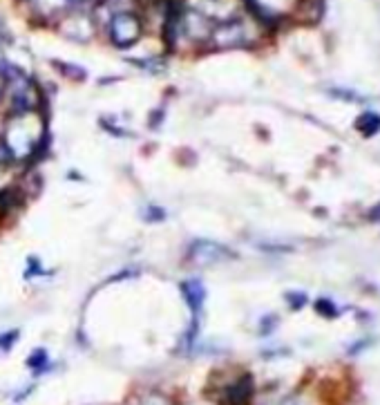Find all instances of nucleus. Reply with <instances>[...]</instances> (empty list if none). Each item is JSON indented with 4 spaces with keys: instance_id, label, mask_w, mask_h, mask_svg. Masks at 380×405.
<instances>
[{
    "instance_id": "1",
    "label": "nucleus",
    "mask_w": 380,
    "mask_h": 405,
    "mask_svg": "<svg viewBox=\"0 0 380 405\" xmlns=\"http://www.w3.org/2000/svg\"><path fill=\"white\" fill-rule=\"evenodd\" d=\"M235 253L228 249V246L213 242V240H195L188 246V260L197 267H211V264H220L226 260H233Z\"/></svg>"
},
{
    "instance_id": "2",
    "label": "nucleus",
    "mask_w": 380,
    "mask_h": 405,
    "mask_svg": "<svg viewBox=\"0 0 380 405\" xmlns=\"http://www.w3.org/2000/svg\"><path fill=\"white\" fill-rule=\"evenodd\" d=\"M108 31L117 48H130L141 36V20L134 14H125L123 11V14L112 16Z\"/></svg>"
},
{
    "instance_id": "3",
    "label": "nucleus",
    "mask_w": 380,
    "mask_h": 405,
    "mask_svg": "<svg viewBox=\"0 0 380 405\" xmlns=\"http://www.w3.org/2000/svg\"><path fill=\"white\" fill-rule=\"evenodd\" d=\"M179 294L186 300V307L190 309V316L195 320H202L204 302H206V287L199 278H186L179 283Z\"/></svg>"
},
{
    "instance_id": "4",
    "label": "nucleus",
    "mask_w": 380,
    "mask_h": 405,
    "mask_svg": "<svg viewBox=\"0 0 380 405\" xmlns=\"http://www.w3.org/2000/svg\"><path fill=\"white\" fill-rule=\"evenodd\" d=\"M253 397V381L251 376H241L235 383H230L224 392L226 405H246Z\"/></svg>"
},
{
    "instance_id": "5",
    "label": "nucleus",
    "mask_w": 380,
    "mask_h": 405,
    "mask_svg": "<svg viewBox=\"0 0 380 405\" xmlns=\"http://www.w3.org/2000/svg\"><path fill=\"white\" fill-rule=\"evenodd\" d=\"M356 128H358L365 137H374L380 130V115H376V112H363V115L356 119Z\"/></svg>"
},
{
    "instance_id": "6",
    "label": "nucleus",
    "mask_w": 380,
    "mask_h": 405,
    "mask_svg": "<svg viewBox=\"0 0 380 405\" xmlns=\"http://www.w3.org/2000/svg\"><path fill=\"white\" fill-rule=\"evenodd\" d=\"M27 367L34 369V374H43V372H48L50 369V356H48V350H34L27 358Z\"/></svg>"
},
{
    "instance_id": "7",
    "label": "nucleus",
    "mask_w": 380,
    "mask_h": 405,
    "mask_svg": "<svg viewBox=\"0 0 380 405\" xmlns=\"http://www.w3.org/2000/svg\"><path fill=\"white\" fill-rule=\"evenodd\" d=\"M316 311L320 313V316H325V318H336L338 316V309H336V305H333L331 300H327V298H320V300H316Z\"/></svg>"
},
{
    "instance_id": "8",
    "label": "nucleus",
    "mask_w": 380,
    "mask_h": 405,
    "mask_svg": "<svg viewBox=\"0 0 380 405\" xmlns=\"http://www.w3.org/2000/svg\"><path fill=\"white\" fill-rule=\"evenodd\" d=\"M18 336H20V332H18V329H11V332L0 334V354H7V352H11V347L16 345Z\"/></svg>"
},
{
    "instance_id": "9",
    "label": "nucleus",
    "mask_w": 380,
    "mask_h": 405,
    "mask_svg": "<svg viewBox=\"0 0 380 405\" xmlns=\"http://www.w3.org/2000/svg\"><path fill=\"white\" fill-rule=\"evenodd\" d=\"M143 220L146 222H164L166 220V208H161V206H146L143 208Z\"/></svg>"
},
{
    "instance_id": "10",
    "label": "nucleus",
    "mask_w": 380,
    "mask_h": 405,
    "mask_svg": "<svg viewBox=\"0 0 380 405\" xmlns=\"http://www.w3.org/2000/svg\"><path fill=\"white\" fill-rule=\"evenodd\" d=\"M286 302H289V307L291 309H302L304 305H307V296L302 294H297V291H289V294H286Z\"/></svg>"
},
{
    "instance_id": "11",
    "label": "nucleus",
    "mask_w": 380,
    "mask_h": 405,
    "mask_svg": "<svg viewBox=\"0 0 380 405\" xmlns=\"http://www.w3.org/2000/svg\"><path fill=\"white\" fill-rule=\"evenodd\" d=\"M275 325H278V318H275V316H267V318L262 320V325H260V334H262V336L271 334V332L275 329Z\"/></svg>"
},
{
    "instance_id": "12",
    "label": "nucleus",
    "mask_w": 380,
    "mask_h": 405,
    "mask_svg": "<svg viewBox=\"0 0 380 405\" xmlns=\"http://www.w3.org/2000/svg\"><path fill=\"white\" fill-rule=\"evenodd\" d=\"M370 218H372L374 222H380V204H378V206L370 213Z\"/></svg>"
}]
</instances>
